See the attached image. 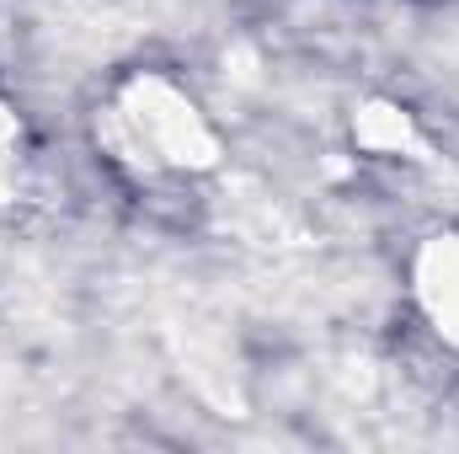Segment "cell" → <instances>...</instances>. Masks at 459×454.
Wrapping results in <instances>:
<instances>
[{
	"instance_id": "cell-3",
	"label": "cell",
	"mask_w": 459,
	"mask_h": 454,
	"mask_svg": "<svg viewBox=\"0 0 459 454\" xmlns=\"http://www.w3.org/2000/svg\"><path fill=\"white\" fill-rule=\"evenodd\" d=\"M352 134H358V144H363V150H374V155H401V150H411V144H417L411 118L401 113V108H385V102L363 108L358 123H352Z\"/></svg>"
},
{
	"instance_id": "cell-2",
	"label": "cell",
	"mask_w": 459,
	"mask_h": 454,
	"mask_svg": "<svg viewBox=\"0 0 459 454\" xmlns=\"http://www.w3.org/2000/svg\"><path fill=\"white\" fill-rule=\"evenodd\" d=\"M411 278H417V305L433 321V332L449 347H459V230L433 235L417 251V273Z\"/></svg>"
},
{
	"instance_id": "cell-1",
	"label": "cell",
	"mask_w": 459,
	"mask_h": 454,
	"mask_svg": "<svg viewBox=\"0 0 459 454\" xmlns=\"http://www.w3.org/2000/svg\"><path fill=\"white\" fill-rule=\"evenodd\" d=\"M113 118H117L113 139L128 155H139L144 166H182V171H193V166H214V155H220V139L204 123V113L193 108V97L177 92L160 75H139L117 97Z\"/></svg>"
}]
</instances>
